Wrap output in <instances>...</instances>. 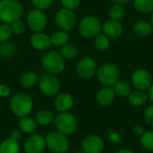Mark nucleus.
Returning a JSON list of instances; mask_svg holds the SVG:
<instances>
[{
  "instance_id": "obj_1",
  "label": "nucleus",
  "mask_w": 153,
  "mask_h": 153,
  "mask_svg": "<svg viewBox=\"0 0 153 153\" xmlns=\"http://www.w3.org/2000/svg\"><path fill=\"white\" fill-rule=\"evenodd\" d=\"M10 108L12 113L20 118L27 117L33 109L32 99L25 92H18L12 97L10 100Z\"/></svg>"
},
{
  "instance_id": "obj_2",
  "label": "nucleus",
  "mask_w": 153,
  "mask_h": 153,
  "mask_svg": "<svg viewBox=\"0 0 153 153\" xmlns=\"http://www.w3.org/2000/svg\"><path fill=\"white\" fill-rule=\"evenodd\" d=\"M23 13L22 5L17 0L0 1V20L3 22L11 24L21 19Z\"/></svg>"
},
{
  "instance_id": "obj_3",
  "label": "nucleus",
  "mask_w": 153,
  "mask_h": 153,
  "mask_svg": "<svg viewBox=\"0 0 153 153\" xmlns=\"http://www.w3.org/2000/svg\"><path fill=\"white\" fill-rule=\"evenodd\" d=\"M41 65L43 69L48 74L54 75L61 74L65 67V58L61 56L60 53L54 50L48 51L43 56L41 59Z\"/></svg>"
},
{
  "instance_id": "obj_4",
  "label": "nucleus",
  "mask_w": 153,
  "mask_h": 153,
  "mask_svg": "<svg viewBox=\"0 0 153 153\" xmlns=\"http://www.w3.org/2000/svg\"><path fill=\"white\" fill-rule=\"evenodd\" d=\"M97 77L102 85L111 87L119 80L120 72L116 65L112 63H105L98 68Z\"/></svg>"
},
{
  "instance_id": "obj_5",
  "label": "nucleus",
  "mask_w": 153,
  "mask_h": 153,
  "mask_svg": "<svg viewBox=\"0 0 153 153\" xmlns=\"http://www.w3.org/2000/svg\"><path fill=\"white\" fill-rule=\"evenodd\" d=\"M46 146L53 153H65L70 147V143L67 135L54 131L49 133L45 138Z\"/></svg>"
},
{
  "instance_id": "obj_6",
  "label": "nucleus",
  "mask_w": 153,
  "mask_h": 153,
  "mask_svg": "<svg viewBox=\"0 0 153 153\" xmlns=\"http://www.w3.org/2000/svg\"><path fill=\"white\" fill-rule=\"evenodd\" d=\"M102 30V25L99 18L94 15L83 17L79 23V32L86 39L95 38Z\"/></svg>"
},
{
  "instance_id": "obj_7",
  "label": "nucleus",
  "mask_w": 153,
  "mask_h": 153,
  "mask_svg": "<svg viewBox=\"0 0 153 153\" xmlns=\"http://www.w3.org/2000/svg\"><path fill=\"white\" fill-rule=\"evenodd\" d=\"M55 126L58 132L71 135L77 129V120L74 115L68 112H60L54 119Z\"/></svg>"
},
{
  "instance_id": "obj_8",
  "label": "nucleus",
  "mask_w": 153,
  "mask_h": 153,
  "mask_svg": "<svg viewBox=\"0 0 153 153\" xmlns=\"http://www.w3.org/2000/svg\"><path fill=\"white\" fill-rule=\"evenodd\" d=\"M39 88L46 96H56L61 89L59 79L51 74H43L39 78Z\"/></svg>"
},
{
  "instance_id": "obj_9",
  "label": "nucleus",
  "mask_w": 153,
  "mask_h": 153,
  "mask_svg": "<svg viewBox=\"0 0 153 153\" xmlns=\"http://www.w3.org/2000/svg\"><path fill=\"white\" fill-rule=\"evenodd\" d=\"M55 22L56 25L63 30H72L76 23V16L73 10L62 8L58 10L55 15Z\"/></svg>"
},
{
  "instance_id": "obj_10",
  "label": "nucleus",
  "mask_w": 153,
  "mask_h": 153,
  "mask_svg": "<svg viewBox=\"0 0 153 153\" xmlns=\"http://www.w3.org/2000/svg\"><path fill=\"white\" fill-rule=\"evenodd\" d=\"M97 70L96 61L90 56L82 58L76 65V73L78 76L85 80L93 77L97 74Z\"/></svg>"
},
{
  "instance_id": "obj_11",
  "label": "nucleus",
  "mask_w": 153,
  "mask_h": 153,
  "mask_svg": "<svg viewBox=\"0 0 153 153\" xmlns=\"http://www.w3.org/2000/svg\"><path fill=\"white\" fill-rule=\"evenodd\" d=\"M132 83L133 86L139 91H147L152 84V74L143 68L136 69L132 74Z\"/></svg>"
},
{
  "instance_id": "obj_12",
  "label": "nucleus",
  "mask_w": 153,
  "mask_h": 153,
  "mask_svg": "<svg viewBox=\"0 0 153 153\" xmlns=\"http://www.w3.org/2000/svg\"><path fill=\"white\" fill-rule=\"evenodd\" d=\"M47 22L48 18L42 10L35 8L31 10L27 16V23L29 27L35 32L41 31L43 29H45Z\"/></svg>"
},
{
  "instance_id": "obj_13",
  "label": "nucleus",
  "mask_w": 153,
  "mask_h": 153,
  "mask_svg": "<svg viewBox=\"0 0 153 153\" xmlns=\"http://www.w3.org/2000/svg\"><path fill=\"white\" fill-rule=\"evenodd\" d=\"M46 147L45 138L39 134H32L23 143V149L26 153H42Z\"/></svg>"
},
{
  "instance_id": "obj_14",
  "label": "nucleus",
  "mask_w": 153,
  "mask_h": 153,
  "mask_svg": "<svg viewBox=\"0 0 153 153\" xmlns=\"http://www.w3.org/2000/svg\"><path fill=\"white\" fill-rule=\"evenodd\" d=\"M82 151L85 153H101L105 143L101 137L98 135H89L82 140Z\"/></svg>"
},
{
  "instance_id": "obj_15",
  "label": "nucleus",
  "mask_w": 153,
  "mask_h": 153,
  "mask_svg": "<svg viewBox=\"0 0 153 153\" xmlns=\"http://www.w3.org/2000/svg\"><path fill=\"white\" fill-rule=\"evenodd\" d=\"M30 44L37 50H46L52 45L50 37L41 31L34 32L30 37Z\"/></svg>"
},
{
  "instance_id": "obj_16",
  "label": "nucleus",
  "mask_w": 153,
  "mask_h": 153,
  "mask_svg": "<svg viewBox=\"0 0 153 153\" xmlns=\"http://www.w3.org/2000/svg\"><path fill=\"white\" fill-rule=\"evenodd\" d=\"M56 109L60 112H67L74 106V98L68 92H63L58 94L54 102Z\"/></svg>"
},
{
  "instance_id": "obj_17",
  "label": "nucleus",
  "mask_w": 153,
  "mask_h": 153,
  "mask_svg": "<svg viewBox=\"0 0 153 153\" xmlns=\"http://www.w3.org/2000/svg\"><path fill=\"white\" fill-rule=\"evenodd\" d=\"M102 30L104 31V34H106L108 38L111 39H117L122 36L124 29L122 24L114 20H109L107 21L103 25H102Z\"/></svg>"
},
{
  "instance_id": "obj_18",
  "label": "nucleus",
  "mask_w": 153,
  "mask_h": 153,
  "mask_svg": "<svg viewBox=\"0 0 153 153\" xmlns=\"http://www.w3.org/2000/svg\"><path fill=\"white\" fill-rule=\"evenodd\" d=\"M115 98H116V93L114 89L108 86H104L100 88L96 95L97 101L101 106H108L112 104Z\"/></svg>"
},
{
  "instance_id": "obj_19",
  "label": "nucleus",
  "mask_w": 153,
  "mask_h": 153,
  "mask_svg": "<svg viewBox=\"0 0 153 153\" xmlns=\"http://www.w3.org/2000/svg\"><path fill=\"white\" fill-rule=\"evenodd\" d=\"M134 32L140 38H146L152 34L153 27L151 22L141 20L136 22L134 25Z\"/></svg>"
},
{
  "instance_id": "obj_20",
  "label": "nucleus",
  "mask_w": 153,
  "mask_h": 153,
  "mask_svg": "<svg viewBox=\"0 0 153 153\" xmlns=\"http://www.w3.org/2000/svg\"><path fill=\"white\" fill-rule=\"evenodd\" d=\"M19 127L22 133L28 134H32L38 127V123L36 122V120L34 118L27 116V117H23L20 118Z\"/></svg>"
},
{
  "instance_id": "obj_21",
  "label": "nucleus",
  "mask_w": 153,
  "mask_h": 153,
  "mask_svg": "<svg viewBox=\"0 0 153 153\" xmlns=\"http://www.w3.org/2000/svg\"><path fill=\"white\" fill-rule=\"evenodd\" d=\"M148 98H149L148 94L145 91L136 90L130 93V95L128 96V100L132 106L141 107V106H143L147 102Z\"/></svg>"
},
{
  "instance_id": "obj_22",
  "label": "nucleus",
  "mask_w": 153,
  "mask_h": 153,
  "mask_svg": "<svg viewBox=\"0 0 153 153\" xmlns=\"http://www.w3.org/2000/svg\"><path fill=\"white\" fill-rule=\"evenodd\" d=\"M39 76L35 72H25L20 77V84L26 89H30L39 82Z\"/></svg>"
},
{
  "instance_id": "obj_23",
  "label": "nucleus",
  "mask_w": 153,
  "mask_h": 153,
  "mask_svg": "<svg viewBox=\"0 0 153 153\" xmlns=\"http://www.w3.org/2000/svg\"><path fill=\"white\" fill-rule=\"evenodd\" d=\"M114 91L116 95H118L121 98H126L130 95L132 91V85L124 80H118L114 85Z\"/></svg>"
},
{
  "instance_id": "obj_24",
  "label": "nucleus",
  "mask_w": 153,
  "mask_h": 153,
  "mask_svg": "<svg viewBox=\"0 0 153 153\" xmlns=\"http://www.w3.org/2000/svg\"><path fill=\"white\" fill-rule=\"evenodd\" d=\"M51 43L56 47H62L68 43L69 40V35L67 31L63 30H57L52 33L50 36Z\"/></svg>"
},
{
  "instance_id": "obj_25",
  "label": "nucleus",
  "mask_w": 153,
  "mask_h": 153,
  "mask_svg": "<svg viewBox=\"0 0 153 153\" xmlns=\"http://www.w3.org/2000/svg\"><path fill=\"white\" fill-rule=\"evenodd\" d=\"M0 153H20V144L11 138L5 139L0 143Z\"/></svg>"
},
{
  "instance_id": "obj_26",
  "label": "nucleus",
  "mask_w": 153,
  "mask_h": 153,
  "mask_svg": "<svg viewBox=\"0 0 153 153\" xmlns=\"http://www.w3.org/2000/svg\"><path fill=\"white\" fill-rule=\"evenodd\" d=\"M55 119L54 114L48 109H41L36 115V122L43 126H48Z\"/></svg>"
},
{
  "instance_id": "obj_27",
  "label": "nucleus",
  "mask_w": 153,
  "mask_h": 153,
  "mask_svg": "<svg viewBox=\"0 0 153 153\" xmlns=\"http://www.w3.org/2000/svg\"><path fill=\"white\" fill-rule=\"evenodd\" d=\"M15 54V46L9 41L0 43V58L4 60L11 59Z\"/></svg>"
},
{
  "instance_id": "obj_28",
  "label": "nucleus",
  "mask_w": 153,
  "mask_h": 153,
  "mask_svg": "<svg viewBox=\"0 0 153 153\" xmlns=\"http://www.w3.org/2000/svg\"><path fill=\"white\" fill-rule=\"evenodd\" d=\"M110 45L109 38L104 33H99L94 38V47L97 50L103 52L106 51Z\"/></svg>"
},
{
  "instance_id": "obj_29",
  "label": "nucleus",
  "mask_w": 153,
  "mask_h": 153,
  "mask_svg": "<svg viewBox=\"0 0 153 153\" xmlns=\"http://www.w3.org/2000/svg\"><path fill=\"white\" fill-rule=\"evenodd\" d=\"M60 54L65 59H74L78 55V48L74 44L66 43L61 47Z\"/></svg>"
},
{
  "instance_id": "obj_30",
  "label": "nucleus",
  "mask_w": 153,
  "mask_h": 153,
  "mask_svg": "<svg viewBox=\"0 0 153 153\" xmlns=\"http://www.w3.org/2000/svg\"><path fill=\"white\" fill-rule=\"evenodd\" d=\"M135 9L142 13L153 12V0H134Z\"/></svg>"
},
{
  "instance_id": "obj_31",
  "label": "nucleus",
  "mask_w": 153,
  "mask_h": 153,
  "mask_svg": "<svg viewBox=\"0 0 153 153\" xmlns=\"http://www.w3.org/2000/svg\"><path fill=\"white\" fill-rule=\"evenodd\" d=\"M125 9L122 6V4H115L113 5L110 6L109 10H108V15L110 17L111 20L114 21H121L124 17H125Z\"/></svg>"
},
{
  "instance_id": "obj_32",
  "label": "nucleus",
  "mask_w": 153,
  "mask_h": 153,
  "mask_svg": "<svg viewBox=\"0 0 153 153\" xmlns=\"http://www.w3.org/2000/svg\"><path fill=\"white\" fill-rule=\"evenodd\" d=\"M141 143L143 147L148 151H153V132H145L141 136Z\"/></svg>"
},
{
  "instance_id": "obj_33",
  "label": "nucleus",
  "mask_w": 153,
  "mask_h": 153,
  "mask_svg": "<svg viewBox=\"0 0 153 153\" xmlns=\"http://www.w3.org/2000/svg\"><path fill=\"white\" fill-rule=\"evenodd\" d=\"M13 34L10 24L2 22L0 23V43L7 41Z\"/></svg>"
},
{
  "instance_id": "obj_34",
  "label": "nucleus",
  "mask_w": 153,
  "mask_h": 153,
  "mask_svg": "<svg viewBox=\"0 0 153 153\" xmlns=\"http://www.w3.org/2000/svg\"><path fill=\"white\" fill-rule=\"evenodd\" d=\"M31 2L36 9L44 11L48 9L53 4L54 0H31Z\"/></svg>"
},
{
  "instance_id": "obj_35",
  "label": "nucleus",
  "mask_w": 153,
  "mask_h": 153,
  "mask_svg": "<svg viewBox=\"0 0 153 153\" xmlns=\"http://www.w3.org/2000/svg\"><path fill=\"white\" fill-rule=\"evenodd\" d=\"M10 26H11V29H12L13 33H14L16 35L22 34L25 31V29H26L24 23L20 19L17 20V21H15V22H12L10 24Z\"/></svg>"
},
{
  "instance_id": "obj_36",
  "label": "nucleus",
  "mask_w": 153,
  "mask_h": 153,
  "mask_svg": "<svg viewBox=\"0 0 153 153\" xmlns=\"http://www.w3.org/2000/svg\"><path fill=\"white\" fill-rule=\"evenodd\" d=\"M64 8L69 10H74L79 7L81 4V0H60Z\"/></svg>"
},
{
  "instance_id": "obj_37",
  "label": "nucleus",
  "mask_w": 153,
  "mask_h": 153,
  "mask_svg": "<svg viewBox=\"0 0 153 153\" xmlns=\"http://www.w3.org/2000/svg\"><path fill=\"white\" fill-rule=\"evenodd\" d=\"M144 119H145V122L151 127H153V105L146 108L144 112Z\"/></svg>"
},
{
  "instance_id": "obj_38",
  "label": "nucleus",
  "mask_w": 153,
  "mask_h": 153,
  "mask_svg": "<svg viewBox=\"0 0 153 153\" xmlns=\"http://www.w3.org/2000/svg\"><path fill=\"white\" fill-rule=\"evenodd\" d=\"M10 88L6 84H0V97L5 98L10 94Z\"/></svg>"
},
{
  "instance_id": "obj_39",
  "label": "nucleus",
  "mask_w": 153,
  "mask_h": 153,
  "mask_svg": "<svg viewBox=\"0 0 153 153\" xmlns=\"http://www.w3.org/2000/svg\"><path fill=\"white\" fill-rule=\"evenodd\" d=\"M109 140H110L112 143H121L122 137H121L120 134H117V133H111V134H109Z\"/></svg>"
},
{
  "instance_id": "obj_40",
  "label": "nucleus",
  "mask_w": 153,
  "mask_h": 153,
  "mask_svg": "<svg viewBox=\"0 0 153 153\" xmlns=\"http://www.w3.org/2000/svg\"><path fill=\"white\" fill-rule=\"evenodd\" d=\"M134 133L136 134V135H139V136H142L144 133H145V129L143 126L141 125H136L134 127Z\"/></svg>"
},
{
  "instance_id": "obj_41",
  "label": "nucleus",
  "mask_w": 153,
  "mask_h": 153,
  "mask_svg": "<svg viewBox=\"0 0 153 153\" xmlns=\"http://www.w3.org/2000/svg\"><path fill=\"white\" fill-rule=\"evenodd\" d=\"M21 132L19 130H13L11 134H10V138L14 140V141H19L21 139Z\"/></svg>"
},
{
  "instance_id": "obj_42",
  "label": "nucleus",
  "mask_w": 153,
  "mask_h": 153,
  "mask_svg": "<svg viewBox=\"0 0 153 153\" xmlns=\"http://www.w3.org/2000/svg\"><path fill=\"white\" fill-rule=\"evenodd\" d=\"M149 92H148V97L150 98V100L153 102V83L151 85V87L149 88Z\"/></svg>"
},
{
  "instance_id": "obj_43",
  "label": "nucleus",
  "mask_w": 153,
  "mask_h": 153,
  "mask_svg": "<svg viewBox=\"0 0 153 153\" xmlns=\"http://www.w3.org/2000/svg\"><path fill=\"white\" fill-rule=\"evenodd\" d=\"M117 4H128L130 3L132 0H116Z\"/></svg>"
},
{
  "instance_id": "obj_44",
  "label": "nucleus",
  "mask_w": 153,
  "mask_h": 153,
  "mask_svg": "<svg viewBox=\"0 0 153 153\" xmlns=\"http://www.w3.org/2000/svg\"><path fill=\"white\" fill-rule=\"evenodd\" d=\"M115 153H134V152H132V151H130V150H126V149H123V150H120V151H118V152H117Z\"/></svg>"
},
{
  "instance_id": "obj_45",
  "label": "nucleus",
  "mask_w": 153,
  "mask_h": 153,
  "mask_svg": "<svg viewBox=\"0 0 153 153\" xmlns=\"http://www.w3.org/2000/svg\"><path fill=\"white\" fill-rule=\"evenodd\" d=\"M151 23H152V27H153V12H152V17H151Z\"/></svg>"
},
{
  "instance_id": "obj_46",
  "label": "nucleus",
  "mask_w": 153,
  "mask_h": 153,
  "mask_svg": "<svg viewBox=\"0 0 153 153\" xmlns=\"http://www.w3.org/2000/svg\"><path fill=\"white\" fill-rule=\"evenodd\" d=\"M74 153H85V152L82 151V152H74Z\"/></svg>"
}]
</instances>
